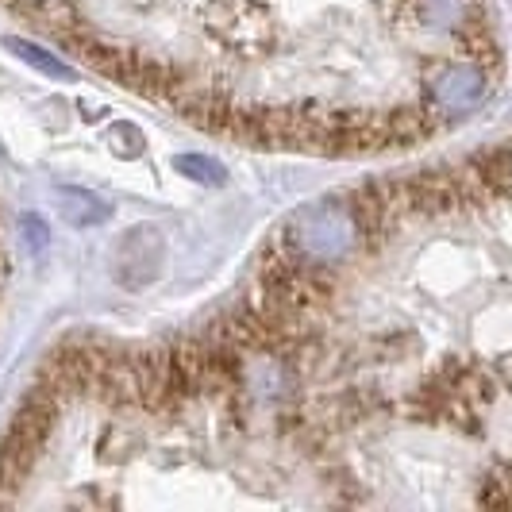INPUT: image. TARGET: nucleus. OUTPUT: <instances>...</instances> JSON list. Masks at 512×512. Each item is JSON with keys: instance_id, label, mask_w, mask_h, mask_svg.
I'll use <instances>...</instances> for the list:
<instances>
[{"instance_id": "nucleus-5", "label": "nucleus", "mask_w": 512, "mask_h": 512, "mask_svg": "<svg viewBox=\"0 0 512 512\" xmlns=\"http://www.w3.org/2000/svg\"><path fill=\"white\" fill-rule=\"evenodd\" d=\"M178 170L197 181H216V185H224V166L208 162V158H201V154H185V158H178Z\"/></svg>"}, {"instance_id": "nucleus-3", "label": "nucleus", "mask_w": 512, "mask_h": 512, "mask_svg": "<svg viewBox=\"0 0 512 512\" xmlns=\"http://www.w3.org/2000/svg\"><path fill=\"white\" fill-rule=\"evenodd\" d=\"M62 216L74 220L77 228H85V224H101V220H108V208H104L97 197H89V193L62 189Z\"/></svg>"}, {"instance_id": "nucleus-1", "label": "nucleus", "mask_w": 512, "mask_h": 512, "mask_svg": "<svg viewBox=\"0 0 512 512\" xmlns=\"http://www.w3.org/2000/svg\"><path fill=\"white\" fill-rule=\"evenodd\" d=\"M193 128L362 158L428 143L489 97L486 0H0Z\"/></svg>"}, {"instance_id": "nucleus-4", "label": "nucleus", "mask_w": 512, "mask_h": 512, "mask_svg": "<svg viewBox=\"0 0 512 512\" xmlns=\"http://www.w3.org/2000/svg\"><path fill=\"white\" fill-rule=\"evenodd\" d=\"M8 47L20 54V58H27V62H35L39 70H47V74H54V77H66V81H74V70H70L62 58H51V54H43L39 47H31V43H20V39H8Z\"/></svg>"}, {"instance_id": "nucleus-6", "label": "nucleus", "mask_w": 512, "mask_h": 512, "mask_svg": "<svg viewBox=\"0 0 512 512\" xmlns=\"http://www.w3.org/2000/svg\"><path fill=\"white\" fill-rule=\"evenodd\" d=\"M4 282H8V255H4V239H0V293H4Z\"/></svg>"}, {"instance_id": "nucleus-2", "label": "nucleus", "mask_w": 512, "mask_h": 512, "mask_svg": "<svg viewBox=\"0 0 512 512\" xmlns=\"http://www.w3.org/2000/svg\"><path fill=\"white\" fill-rule=\"evenodd\" d=\"M320 478L224 347H81L39 378L0 447L8 509L312 505Z\"/></svg>"}]
</instances>
